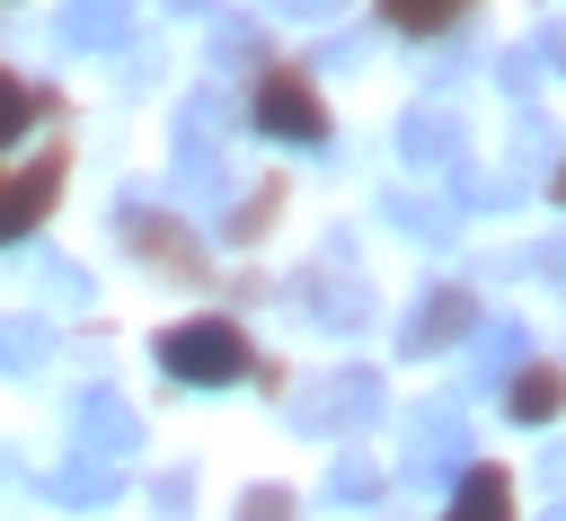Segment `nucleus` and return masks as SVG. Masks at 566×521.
I'll use <instances>...</instances> for the list:
<instances>
[{"mask_svg":"<svg viewBox=\"0 0 566 521\" xmlns=\"http://www.w3.org/2000/svg\"><path fill=\"white\" fill-rule=\"evenodd\" d=\"M159 371L186 389H230L256 371V353H248L239 318H177V327H159Z\"/></svg>","mask_w":566,"mask_h":521,"instance_id":"obj_1","label":"nucleus"},{"mask_svg":"<svg viewBox=\"0 0 566 521\" xmlns=\"http://www.w3.org/2000/svg\"><path fill=\"white\" fill-rule=\"evenodd\" d=\"M248 124L274 132V141H327V106H318V79L301 62H265L256 88H248Z\"/></svg>","mask_w":566,"mask_h":521,"instance_id":"obj_2","label":"nucleus"},{"mask_svg":"<svg viewBox=\"0 0 566 521\" xmlns=\"http://www.w3.org/2000/svg\"><path fill=\"white\" fill-rule=\"evenodd\" d=\"M115 230H124V247H142V265H150V274H168V283H203V274H212V256L195 247V230H186L177 212L124 203V212H115Z\"/></svg>","mask_w":566,"mask_h":521,"instance_id":"obj_3","label":"nucleus"},{"mask_svg":"<svg viewBox=\"0 0 566 521\" xmlns=\"http://www.w3.org/2000/svg\"><path fill=\"white\" fill-rule=\"evenodd\" d=\"M62 177H71V150H62V141H53V150H35L18 177H0V247H9V238H27V230L62 203Z\"/></svg>","mask_w":566,"mask_h":521,"instance_id":"obj_4","label":"nucleus"},{"mask_svg":"<svg viewBox=\"0 0 566 521\" xmlns=\"http://www.w3.org/2000/svg\"><path fill=\"white\" fill-rule=\"evenodd\" d=\"M469 327H478V291L442 283V291H424V300H416V318L398 327V344H407V353H442V344H460Z\"/></svg>","mask_w":566,"mask_h":521,"instance_id":"obj_5","label":"nucleus"},{"mask_svg":"<svg viewBox=\"0 0 566 521\" xmlns=\"http://www.w3.org/2000/svg\"><path fill=\"white\" fill-rule=\"evenodd\" d=\"M371 406H380V380H371V371H336L310 406H292V424H301V433H336V424H363Z\"/></svg>","mask_w":566,"mask_h":521,"instance_id":"obj_6","label":"nucleus"},{"mask_svg":"<svg viewBox=\"0 0 566 521\" xmlns=\"http://www.w3.org/2000/svg\"><path fill=\"white\" fill-rule=\"evenodd\" d=\"M504 415H513V424H557V415H566V371H557V362H522V371L504 380Z\"/></svg>","mask_w":566,"mask_h":521,"instance_id":"obj_7","label":"nucleus"},{"mask_svg":"<svg viewBox=\"0 0 566 521\" xmlns=\"http://www.w3.org/2000/svg\"><path fill=\"white\" fill-rule=\"evenodd\" d=\"M442 521H513V477H504L495 459H469V468H460V495H451Z\"/></svg>","mask_w":566,"mask_h":521,"instance_id":"obj_8","label":"nucleus"},{"mask_svg":"<svg viewBox=\"0 0 566 521\" xmlns=\"http://www.w3.org/2000/svg\"><path fill=\"white\" fill-rule=\"evenodd\" d=\"M460 468H469L460 424H451V415H416V433H407V477H460Z\"/></svg>","mask_w":566,"mask_h":521,"instance_id":"obj_9","label":"nucleus"},{"mask_svg":"<svg viewBox=\"0 0 566 521\" xmlns=\"http://www.w3.org/2000/svg\"><path fill=\"white\" fill-rule=\"evenodd\" d=\"M398 150H407V159H451V150H460V124H451L442 106H416L407 132H398Z\"/></svg>","mask_w":566,"mask_h":521,"instance_id":"obj_10","label":"nucleus"},{"mask_svg":"<svg viewBox=\"0 0 566 521\" xmlns=\"http://www.w3.org/2000/svg\"><path fill=\"white\" fill-rule=\"evenodd\" d=\"M35 115H62V97H44V88H27L18 71H0V141H18Z\"/></svg>","mask_w":566,"mask_h":521,"instance_id":"obj_11","label":"nucleus"},{"mask_svg":"<svg viewBox=\"0 0 566 521\" xmlns=\"http://www.w3.org/2000/svg\"><path fill=\"white\" fill-rule=\"evenodd\" d=\"M460 9H469V0H380V18H389L398 35H442Z\"/></svg>","mask_w":566,"mask_h":521,"instance_id":"obj_12","label":"nucleus"},{"mask_svg":"<svg viewBox=\"0 0 566 521\" xmlns=\"http://www.w3.org/2000/svg\"><path fill=\"white\" fill-rule=\"evenodd\" d=\"M274 212H283V177H265V185H256V194H239V212H230V238H239V247H248V238H256V230H274Z\"/></svg>","mask_w":566,"mask_h":521,"instance_id":"obj_13","label":"nucleus"},{"mask_svg":"<svg viewBox=\"0 0 566 521\" xmlns=\"http://www.w3.org/2000/svg\"><path fill=\"white\" fill-rule=\"evenodd\" d=\"M327 495H336V503H371V495H380V468L345 450V459H336V477H327Z\"/></svg>","mask_w":566,"mask_h":521,"instance_id":"obj_14","label":"nucleus"},{"mask_svg":"<svg viewBox=\"0 0 566 521\" xmlns=\"http://www.w3.org/2000/svg\"><path fill=\"white\" fill-rule=\"evenodd\" d=\"M239 521H292V495L283 486H248L239 495Z\"/></svg>","mask_w":566,"mask_h":521,"instance_id":"obj_15","label":"nucleus"},{"mask_svg":"<svg viewBox=\"0 0 566 521\" xmlns=\"http://www.w3.org/2000/svg\"><path fill=\"white\" fill-rule=\"evenodd\" d=\"M539 44H548V62H557V71H566V26H548V35H539Z\"/></svg>","mask_w":566,"mask_h":521,"instance_id":"obj_16","label":"nucleus"},{"mask_svg":"<svg viewBox=\"0 0 566 521\" xmlns=\"http://www.w3.org/2000/svg\"><path fill=\"white\" fill-rule=\"evenodd\" d=\"M539 256H548V274H557V283H566V238H557V247H539Z\"/></svg>","mask_w":566,"mask_h":521,"instance_id":"obj_17","label":"nucleus"},{"mask_svg":"<svg viewBox=\"0 0 566 521\" xmlns=\"http://www.w3.org/2000/svg\"><path fill=\"white\" fill-rule=\"evenodd\" d=\"M274 9H336V0H274Z\"/></svg>","mask_w":566,"mask_h":521,"instance_id":"obj_18","label":"nucleus"},{"mask_svg":"<svg viewBox=\"0 0 566 521\" xmlns=\"http://www.w3.org/2000/svg\"><path fill=\"white\" fill-rule=\"evenodd\" d=\"M548 194H557V203H566V159H557V177H548Z\"/></svg>","mask_w":566,"mask_h":521,"instance_id":"obj_19","label":"nucleus"},{"mask_svg":"<svg viewBox=\"0 0 566 521\" xmlns=\"http://www.w3.org/2000/svg\"><path fill=\"white\" fill-rule=\"evenodd\" d=\"M548 521H566V503H557V512H548Z\"/></svg>","mask_w":566,"mask_h":521,"instance_id":"obj_20","label":"nucleus"}]
</instances>
